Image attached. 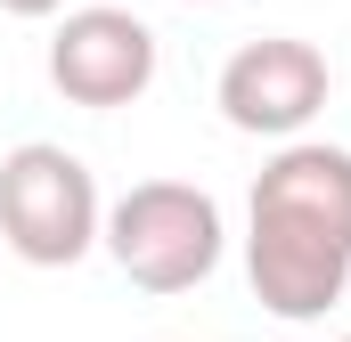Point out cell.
<instances>
[{
	"label": "cell",
	"instance_id": "6da1fadb",
	"mask_svg": "<svg viewBox=\"0 0 351 342\" xmlns=\"http://www.w3.org/2000/svg\"><path fill=\"white\" fill-rule=\"evenodd\" d=\"M245 277L286 326L327 318L351 293V147L278 139L245 204Z\"/></svg>",
	"mask_w": 351,
	"mask_h": 342
},
{
	"label": "cell",
	"instance_id": "7a4b0ae2",
	"mask_svg": "<svg viewBox=\"0 0 351 342\" xmlns=\"http://www.w3.org/2000/svg\"><path fill=\"white\" fill-rule=\"evenodd\" d=\"M106 261L139 285V293H196L213 269H221V204L188 179H139L106 204V228H98Z\"/></svg>",
	"mask_w": 351,
	"mask_h": 342
},
{
	"label": "cell",
	"instance_id": "3957f363",
	"mask_svg": "<svg viewBox=\"0 0 351 342\" xmlns=\"http://www.w3.org/2000/svg\"><path fill=\"white\" fill-rule=\"evenodd\" d=\"M106 228L98 179L74 147L58 139H25L0 155V245L25 269H74Z\"/></svg>",
	"mask_w": 351,
	"mask_h": 342
},
{
	"label": "cell",
	"instance_id": "277c9868",
	"mask_svg": "<svg viewBox=\"0 0 351 342\" xmlns=\"http://www.w3.org/2000/svg\"><path fill=\"white\" fill-rule=\"evenodd\" d=\"M49 90L66 106L114 114L156 90V33L131 8H58L49 33Z\"/></svg>",
	"mask_w": 351,
	"mask_h": 342
},
{
	"label": "cell",
	"instance_id": "5b68a950",
	"mask_svg": "<svg viewBox=\"0 0 351 342\" xmlns=\"http://www.w3.org/2000/svg\"><path fill=\"white\" fill-rule=\"evenodd\" d=\"M327 57L302 41V33H262V41H245L229 66H221V82H213V106H221V122L229 131H245V139H302L311 122H319V106H327Z\"/></svg>",
	"mask_w": 351,
	"mask_h": 342
},
{
	"label": "cell",
	"instance_id": "8992f818",
	"mask_svg": "<svg viewBox=\"0 0 351 342\" xmlns=\"http://www.w3.org/2000/svg\"><path fill=\"white\" fill-rule=\"evenodd\" d=\"M0 8H8V16H58L66 0H0Z\"/></svg>",
	"mask_w": 351,
	"mask_h": 342
},
{
	"label": "cell",
	"instance_id": "52a82bcc",
	"mask_svg": "<svg viewBox=\"0 0 351 342\" xmlns=\"http://www.w3.org/2000/svg\"><path fill=\"white\" fill-rule=\"evenodd\" d=\"M188 8H213V0H188Z\"/></svg>",
	"mask_w": 351,
	"mask_h": 342
},
{
	"label": "cell",
	"instance_id": "ba28073f",
	"mask_svg": "<svg viewBox=\"0 0 351 342\" xmlns=\"http://www.w3.org/2000/svg\"><path fill=\"white\" fill-rule=\"evenodd\" d=\"M335 342H351V334H335Z\"/></svg>",
	"mask_w": 351,
	"mask_h": 342
}]
</instances>
